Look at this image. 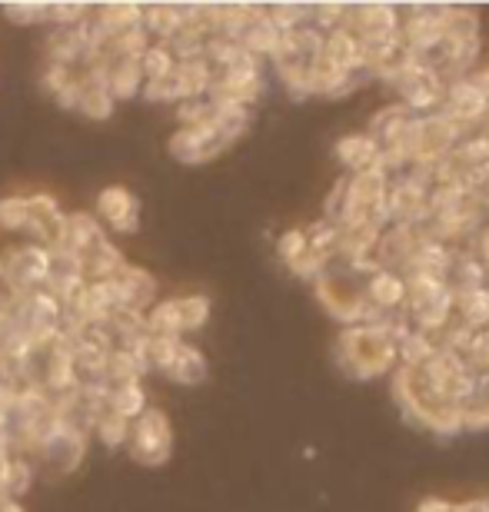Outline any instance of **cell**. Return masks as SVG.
<instances>
[{
    "label": "cell",
    "instance_id": "cell-11",
    "mask_svg": "<svg viewBox=\"0 0 489 512\" xmlns=\"http://www.w3.org/2000/svg\"><path fill=\"white\" fill-rule=\"evenodd\" d=\"M436 114L450 117L453 124H460L463 130L476 133L483 127V120L489 114V100L476 90L470 80H456V84H446V94H443V104Z\"/></svg>",
    "mask_w": 489,
    "mask_h": 512
},
{
    "label": "cell",
    "instance_id": "cell-20",
    "mask_svg": "<svg viewBox=\"0 0 489 512\" xmlns=\"http://www.w3.org/2000/svg\"><path fill=\"white\" fill-rule=\"evenodd\" d=\"M124 266H127L124 253L110 243V237L100 240L97 247H90L87 253H80V276H84V283H107V280H114Z\"/></svg>",
    "mask_w": 489,
    "mask_h": 512
},
{
    "label": "cell",
    "instance_id": "cell-45",
    "mask_svg": "<svg viewBox=\"0 0 489 512\" xmlns=\"http://www.w3.org/2000/svg\"><path fill=\"white\" fill-rule=\"evenodd\" d=\"M466 363L476 373H489V330H476L470 353H466Z\"/></svg>",
    "mask_w": 489,
    "mask_h": 512
},
{
    "label": "cell",
    "instance_id": "cell-50",
    "mask_svg": "<svg viewBox=\"0 0 489 512\" xmlns=\"http://www.w3.org/2000/svg\"><path fill=\"white\" fill-rule=\"evenodd\" d=\"M416 512H453V503H446L440 496H426L423 503L416 506Z\"/></svg>",
    "mask_w": 489,
    "mask_h": 512
},
{
    "label": "cell",
    "instance_id": "cell-22",
    "mask_svg": "<svg viewBox=\"0 0 489 512\" xmlns=\"http://www.w3.org/2000/svg\"><path fill=\"white\" fill-rule=\"evenodd\" d=\"M147 363H144V353L140 350H127V346H114L107 353V370H104V380L107 386H124V383H140L144 380Z\"/></svg>",
    "mask_w": 489,
    "mask_h": 512
},
{
    "label": "cell",
    "instance_id": "cell-15",
    "mask_svg": "<svg viewBox=\"0 0 489 512\" xmlns=\"http://www.w3.org/2000/svg\"><path fill=\"white\" fill-rule=\"evenodd\" d=\"M97 220L104 230L134 233L140 227V203L127 187H104L97 197Z\"/></svg>",
    "mask_w": 489,
    "mask_h": 512
},
{
    "label": "cell",
    "instance_id": "cell-12",
    "mask_svg": "<svg viewBox=\"0 0 489 512\" xmlns=\"http://www.w3.org/2000/svg\"><path fill=\"white\" fill-rule=\"evenodd\" d=\"M84 453H87V433H80V429L64 426V423H57L37 446V456L44 459L54 473H70V469H77Z\"/></svg>",
    "mask_w": 489,
    "mask_h": 512
},
{
    "label": "cell",
    "instance_id": "cell-21",
    "mask_svg": "<svg viewBox=\"0 0 489 512\" xmlns=\"http://www.w3.org/2000/svg\"><path fill=\"white\" fill-rule=\"evenodd\" d=\"M453 316L470 330H489V286L453 290Z\"/></svg>",
    "mask_w": 489,
    "mask_h": 512
},
{
    "label": "cell",
    "instance_id": "cell-41",
    "mask_svg": "<svg viewBox=\"0 0 489 512\" xmlns=\"http://www.w3.org/2000/svg\"><path fill=\"white\" fill-rule=\"evenodd\" d=\"M346 7L350 4H313L310 7V24L320 30V34H330V30H340L346 20Z\"/></svg>",
    "mask_w": 489,
    "mask_h": 512
},
{
    "label": "cell",
    "instance_id": "cell-46",
    "mask_svg": "<svg viewBox=\"0 0 489 512\" xmlns=\"http://www.w3.org/2000/svg\"><path fill=\"white\" fill-rule=\"evenodd\" d=\"M290 270L297 273L300 280H317V276L326 270V260H323L320 253H313V250L307 247V250H303V253L297 256V260L290 263Z\"/></svg>",
    "mask_w": 489,
    "mask_h": 512
},
{
    "label": "cell",
    "instance_id": "cell-19",
    "mask_svg": "<svg viewBox=\"0 0 489 512\" xmlns=\"http://www.w3.org/2000/svg\"><path fill=\"white\" fill-rule=\"evenodd\" d=\"M363 293H366V303L380 313H396L406 306V283L400 273H390V270H376L363 280Z\"/></svg>",
    "mask_w": 489,
    "mask_h": 512
},
{
    "label": "cell",
    "instance_id": "cell-40",
    "mask_svg": "<svg viewBox=\"0 0 489 512\" xmlns=\"http://www.w3.org/2000/svg\"><path fill=\"white\" fill-rule=\"evenodd\" d=\"M0 230H27V193L0 200Z\"/></svg>",
    "mask_w": 489,
    "mask_h": 512
},
{
    "label": "cell",
    "instance_id": "cell-42",
    "mask_svg": "<svg viewBox=\"0 0 489 512\" xmlns=\"http://www.w3.org/2000/svg\"><path fill=\"white\" fill-rule=\"evenodd\" d=\"M4 17L17 27L44 24L47 20V4H4Z\"/></svg>",
    "mask_w": 489,
    "mask_h": 512
},
{
    "label": "cell",
    "instance_id": "cell-4",
    "mask_svg": "<svg viewBox=\"0 0 489 512\" xmlns=\"http://www.w3.org/2000/svg\"><path fill=\"white\" fill-rule=\"evenodd\" d=\"M127 449L130 459L144 466H163L170 459L173 449V433H170V419L160 413V409L147 406L134 423H130V436H127Z\"/></svg>",
    "mask_w": 489,
    "mask_h": 512
},
{
    "label": "cell",
    "instance_id": "cell-13",
    "mask_svg": "<svg viewBox=\"0 0 489 512\" xmlns=\"http://www.w3.org/2000/svg\"><path fill=\"white\" fill-rule=\"evenodd\" d=\"M343 30H350L356 40L393 37L400 30V14L390 4H350L346 7Z\"/></svg>",
    "mask_w": 489,
    "mask_h": 512
},
{
    "label": "cell",
    "instance_id": "cell-44",
    "mask_svg": "<svg viewBox=\"0 0 489 512\" xmlns=\"http://www.w3.org/2000/svg\"><path fill=\"white\" fill-rule=\"evenodd\" d=\"M303 250H307V230H287L277 240V253H280V260L287 263V266L297 260Z\"/></svg>",
    "mask_w": 489,
    "mask_h": 512
},
{
    "label": "cell",
    "instance_id": "cell-32",
    "mask_svg": "<svg viewBox=\"0 0 489 512\" xmlns=\"http://www.w3.org/2000/svg\"><path fill=\"white\" fill-rule=\"evenodd\" d=\"M30 483H34V466H30L24 456H10L4 469H0V496L17 499L20 503V496L27 493Z\"/></svg>",
    "mask_w": 489,
    "mask_h": 512
},
{
    "label": "cell",
    "instance_id": "cell-35",
    "mask_svg": "<svg viewBox=\"0 0 489 512\" xmlns=\"http://www.w3.org/2000/svg\"><path fill=\"white\" fill-rule=\"evenodd\" d=\"M180 343H183V336H147V343H144V363H147V370L167 373L170 363L177 360Z\"/></svg>",
    "mask_w": 489,
    "mask_h": 512
},
{
    "label": "cell",
    "instance_id": "cell-28",
    "mask_svg": "<svg viewBox=\"0 0 489 512\" xmlns=\"http://www.w3.org/2000/svg\"><path fill=\"white\" fill-rule=\"evenodd\" d=\"M183 27V4H154L144 10L147 37H157V44H170Z\"/></svg>",
    "mask_w": 489,
    "mask_h": 512
},
{
    "label": "cell",
    "instance_id": "cell-47",
    "mask_svg": "<svg viewBox=\"0 0 489 512\" xmlns=\"http://www.w3.org/2000/svg\"><path fill=\"white\" fill-rule=\"evenodd\" d=\"M77 77V70H70V67H60V64H47V70H44V87L50 90V94H60L70 80Z\"/></svg>",
    "mask_w": 489,
    "mask_h": 512
},
{
    "label": "cell",
    "instance_id": "cell-1",
    "mask_svg": "<svg viewBox=\"0 0 489 512\" xmlns=\"http://www.w3.org/2000/svg\"><path fill=\"white\" fill-rule=\"evenodd\" d=\"M363 280L366 276L350 270V266L340 260H333V263H326V270L313 280V286H317V296L326 306V313H330L333 320H340L343 326H383L386 313L373 310V306L366 303Z\"/></svg>",
    "mask_w": 489,
    "mask_h": 512
},
{
    "label": "cell",
    "instance_id": "cell-39",
    "mask_svg": "<svg viewBox=\"0 0 489 512\" xmlns=\"http://www.w3.org/2000/svg\"><path fill=\"white\" fill-rule=\"evenodd\" d=\"M94 433H97V439L104 443L107 449H117V446H127V436H130V419H124V416H117V413H107L97 419L94 423Z\"/></svg>",
    "mask_w": 489,
    "mask_h": 512
},
{
    "label": "cell",
    "instance_id": "cell-51",
    "mask_svg": "<svg viewBox=\"0 0 489 512\" xmlns=\"http://www.w3.org/2000/svg\"><path fill=\"white\" fill-rule=\"evenodd\" d=\"M453 512H489V499H470V503H453Z\"/></svg>",
    "mask_w": 489,
    "mask_h": 512
},
{
    "label": "cell",
    "instance_id": "cell-2",
    "mask_svg": "<svg viewBox=\"0 0 489 512\" xmlns=\"http://www.w3.org/2000/svg\"><path fill=\"white\" fill-rule=\"evenodd\" d=\"M336 363L353 380H376L396 366V346L383 326H346L336 340Z\"/></svg>",
    "mask_w": 489,
    "mask_h": 512
},
{
    "label": "cell",
    "instance_id": "cell-25",
    "mask_svg": "<svg viewBox=\"0 0 489 512\" xmlns=\"http://www.w3.org/2000/svg\"><path fill=\"white\" fill-rule=\"evenodd\" d=\"M100 240H107V230L100 227L94 213H67V230H64V247L74 250L77 256L97 247Z\"/></svg>",
    "mask_w": 489,
    "mask_h": 512
},
{
    "label": "cell",
    "instance_id": "cell-37",
    "mask_svg": "<svg viewBox=\"0 0 489 512\" xmlns=\"http://www.w3.org/2000/svg\"><path fill=\"white\" fill-rule=\"evenodd\" d=\"M177 316H180V333L203 330L210 320V300L207 296H177Z\"/></svg>",
    "mask_w": 489,
    "mask_h": 512
},
{
    "label": "cell",
    "instance_id": "cell-14",
    "mask_svg": "<svg viewBox=\"0 0 489 512\" xmlns=\"http://www.w3.org/2000/svg\"><path fill=\"white\" fill-rule=\"evenodd\" d=\"M386 213H390V223H403V227H416L423 223V217L430 213V203H426V190L416 187L413 180L390 177V187H386Z\"/></svg>",
    "mask_w": 489,
    "mask_h": 512
},
{
    "label": "cell",
    "instance_id": "cell-24",
    "mask_svg": "<svg viewBox=\"0 0 489 512\" xmlns=\"http://www.w3.org/2000/svg\"><path fill=\"white\" fill-rule=\"evenodd\" d=\"M376 157H380V143H376L370 133H350V137L336 140V160L350 173L373 167Z\"/></svg>",
    "mask_w": 489,
    "mask_h": 512
},
{
    "label": "cell",
    "instance_id": "cell-29",
    "mask_svg": "<svg viewBox=\"0 0 489 512\" xmlns=\"http://www.w3.org/2000/svg\"><path fill=\"white\" fill-rule=\"evenodd\" d=\"M167 376L173 383H180V386H200L210 376V366H207V360H203V353L197 350V346L180 343L177 360L170 363Z\"/></svg>",
    "mask_w": 489,
    "mask_h": 512
},
{
    "label": "cell",
    "instance_id": "cell-52",
    "mask_svg": "<svg viewBox=\"0 0 489 512\" xmlns=\"http://www.w3.org/2000/svg\"><path fill=\"white\" fill-rule=\"evenodd\" d=\"M0 512H24L20 509L17 499H7V496H0Z\"/></svg>",
    "mask_w": 489,
    "mask_h": 512
},
{
    "label": "cell",
    "instance_id": "cell-49",
    "mask_svg": "<svg viewBox=\"0 0 489 512\" xmlns=\"http://www.w3.org/2000/svg\"><path fill=\"white\" fill-rule=\"evenodd\" d=\"M473 253L480 256V263H483V270H486V286H489V223L480 230V237H476Z\"/></svg>",
    "mask_w": 489,
    "mask_h": 512
},
{
    "label": "cell",
    "instance_id": "cell-7",
    "mask_svg": "<svg viewBox=\"0 0 489 512\" xmlns=\"http://www.w3.org/2000/svg\"><path fill=\"white\" fill-rule=\"evenodd\" d=\"M0 266H4L7 283L20 296H27L34 290H44L50 276V253L47 247H37V243H20V247H10L0 256Z\"/></svg>",
    "mask_w": 489,
    "mask_h": 512
},
{
    "label": "cell",
    "instance_id": "cell-17",
    "mask_svg": "<svg viewBox=\"0 0 489 512\" xmlns=\"http://www.w3.org/2000/svg\"><path fill=\"white\" fill-rule=\"evenodd\" d=\"M363 80H370L363 70H340V67H333L330 60L320 57L317 64L310 67L307 94H313V97H346V94H353Z\"/></svg>",
    "mask_w": 489,
    "mask_h": 512
},
{
    "label": "cell",
    "instance_id": "cell-23",
    "mask_svg": "<svg viewBox=\"0 0 489 512\" xmlns=\"http://www.w3.org/2000/svg\"><path fill=\"white\" fill-rule=\"evenodd\" d=\"M107 90L114 100H130L144 90V70H140V57H124L107 64Z\"/></svg>",
    "mask_w": 489,
    "mask_h": 512
},
{
    "label": "cell",
    "instance_id": "cell-27",
    "mask_svg": "<svg viewBox=\"0 0 489 512\" xmlns=\"http://www.w3.org/2000/svg\"><path fill=\"white\" fill-rule=\"evenodd\" d=\"M323 60H330V64L340 67V70H363L360 67V40L343 27L330 30V34L323 37Z\"/></svg>",
    "mask_w": 489,
    "mask_h": 512
},
{
    "label": "cell",
    "instance_id": "cell-43",
    "mask_svg": "<svg viewBox=\"0 0 489 512\" xmlns=\"http://www.w3.org/2000/svg\"><path fill=\"white\" fill-rule=\"evenodd\" d=\"M87 7L84 4H47V20L57 27H77L80 20H87Z\"/></svg>",
    "mask_w": 489,
    "mask_h": 512
},
{
    "label": "cell",
    "instance_id": "cell-33",
    "mask_svg": "<svg viewBox=\"0 0 489 512\" xmlns=\"http://www.w3.org/2000/svg\"><path fill=\"white\" fill-rule=\"evenodd\" d=\"M147 409V393L140 383H124V386H110V413L124 416V419H134Z\"/></svg>",
    "mask_w": 489,
    "mask_h": 512
},
{
    "label": "cell",
    "instance_id": "cell-26",
    "mask_svg": "<svg viewBox=\"0 0 489 512\" xmlns=\"http://www.w3.org/2000/svg\"><path fill=\"white\" fill-rule=\"evenodd\" d=\"M280 30L270 24V17H267V7H263V14L253 20V24L243 30L240 34V40L237 44L247 50L250 57H257V60H263V57H273V50L280 47Z\"/></svg>",
    "mask_w": 489,
    "mask_h": 512
},
{
    "label": "cell",
    "instance_id": "cell-16",
    "mask_svg": "<svg viewBox=\"0 0 489 512\" xmlns=\"http://www.w3.org/2000/svg\"><path fill=\"white\" fill-rule=\"evenodd\" d=\"M420 243V233L416 227H403V223H390L380 240L373 247V260H376V270H390V273H400L406 260H410L413 247Z\"/></svg>",
    "mask_w": 489,
    "mask_h": 512
},
{
    "label": "cell",
    "instance_id": "cell-38",
    "mask_svg": "<svg viewBox=\"0 0 489 512\" xmlns=\"http://www.w3.org/2000/svg\"><path fill=\"white\" fill-rule=\"evenodd\" d=\"M267 17L280 34H290V30L310 24V4H273L267 7Z\"/></svg>",
    "mask_w": 489,
    "mask_h": 512
},
{
    "label": "cell",
    "instance_id": "cell-10",
    "mask_svg": "<svg viewBox=\"0 0 489 512\" xmlns=\"http://www.w3.org/2000/svg\"><path fill=\"white\" fill-rule=\"evenodd\" d=\"M64 230H67V213L60 210V203L50 193H30L27 197V233L37 247H64Z\"/></svg>",
    "mask_w": 489,
    "mask_h": 512
},
{
    "label": "cell",
    "instance_id": "cell-18",
    "mask_svg": "<svg viewBox=\"0 0 489 512\" xmlns=\"http://www.w3.org/2000/svg\"><path fill=\"white\" fill-rule=\"evenodd\" d=\"M117 296H120V310H134V313H147L150 306L157 303V280L140 266H124L114 276Z\"/></svg>",
    "mask_w": 489,
    "mask_h": 512
},
{
    "label": "cell",
    "instance_id": "cell-48",
    "mask_svg": "<svg viewBox=\"0 0 489 512\" xmlns=\"http://www.w3.org/2000/svg\"><path fill=\"white\" fill-rule=\"evenodd\" d=\"M17 300H20V293L14 290V286L7 283V276H4V266H0V310H14L17 306Z\"/></svg>",
    "mask_w": 489,
    "mask_h": 512
},
{
    "label": "cell",
    "instance_id": "cell-3",
    "mask_svg": "<svg viewBox=\"0 0 489 512\" xmlns=\"http://www.w3.org/2000/svg\"><path fill=\"white\" fill-rule=\"evenodd\" d=\"M406 316H410L413 330L436 336L446 323L453 320V290L443 280H433V276H416L406 273Z\"/></svg>",
    "mask_w": 489,
    "mask_h": 512
},
{
    "label": "cell",
    "instance_id": "cell-36",
    "mask_svg": "<svg viewBox=\"0 0 489 512\" xmlns=\"http://www.w3.org/2000/svg\"><path fill=\"white\" fill-rule=\"evenodd\" d=\"M450 40H476L480 37V14L470 7H446V34Z\"/></svg>",
    "mask_w": 489,
    "mask_h": 512
},
{
    "label": "cell",
    "instance_id": "cell-8",
    "mask_svg": "<svg viewBox=\"0 0 489 512\" xmlns=\"http://www.w3.org/2000/svg\"><path fill=\"white\" fill-rule=\"evenodd\" d=\"M443 34H446V7H440V4L410 7L406 17L400 20L403 44L410 47L416 57L433 54V50L443 44Z\"/></svg>",
    "mask_w": 489,
    "mask_h": 512
},
{
    "label": "cell",
    "instance_id": "cell-34",
    "mask_svg": "<svg viewBox=\"0 0 489 512\" xmlns=\"http://www.w3.org/2000/svg\"><path fill=\"white\" fill-rule=\"evenodd\" d=\"M177 67V57L167 44H150L144 54H140V70H144V84H157V80H167Z\"/></svg>",
    "mask_w": 489,
    "mask_h": 512
},
{
    "label": "cell",
    "instance_id": "cell-5",
    "mask_svg": "<svg viewBox=\"0 0 489 512\" xmlns=\"http://www.w3.org/2000/svg\"><path fill=\"white\" fill-rule=\"evenodd\" d=\"M393 87L400 90V97H403L400 104L410 110V114H436L446 94V84L440 80V74H436L423 57H416L413 64L393 80Z\"/></svg>",
    "mask_w": 489,
    "mask_h": 512
},
{
    "label": "cell",
    "instance_id": "cell-31",
    "mask_svg": "<svg viewBox=\"0 0 489 512\" xmlns=\"http://www.w3.org/2000/svg\"><path fill=\"white\" fill-rule=\"evenodd\" d=\"M413 117H416V114H410V110H406L403 104L383 107L380 114H376V117L370 120V130H366V133H370V137H373L376 143H380V150H383V147H390V143H393L396 137H400L403 127L410 124Z\"/></svg>",
    "mask_w": 489,
    "mask_h": 512
},
{
    "label": "cell",
    "instance_id": "cell-30",
    "mask_svg": "<svg viewBox=\"0 0 489 512\" xmlns=\"http://www.w3.org/2000/svg\"><path fill=\"white\" fill-rule=\"evenodd\" d=\"M436 353H440L436 336L420 333V330H413L410 336H403V340L396 343V360H400L406 370H423V366L430 363Z\"/></svg>",
    "mask_w": 489,
    "mask_h": 512
},
{
    "label": "cell",
    "instance_id": "cell-6",
    "mask_svg": "<svg viewBox=\"0 0 489 512\" xmlns=\"http://www.w3.org/2000/svg\"><path fill=\"white\" fill-rule=\"evenodd\" d=\"M263 87H267V80H263V67L257 57H243L237 60L233 67L220 70L217 77H213V87H210V100H217V104H240V107H250L253 100L263 97Z\"/></svg>",
    "mask_w": 489,
    "mask_h": 512
},
{
    "label": "cell",
    "instance_id": "cell-9",
    "mask_svg": "<svg viewBox=\"0 0 489 512\" xmlns=\"http://www.w3.org/2000/svg\"><path fill=\"white\" fill-rule=\"evenodd\" d=\"M227 147H230V140L217 130L213 117L200 127H180L170 137V153L180 163H187V167H197V163H207L213 157H220Z\"/></svg>",
    "mask_w": 489,
    "mask_h": 512
}]
</instances>
